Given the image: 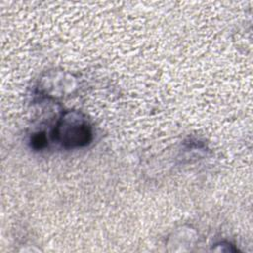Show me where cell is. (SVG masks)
Returning <instances> with one entry per match:
<instances>
[{
  "label": "cell",
  "mask_w": 253,
  "mask_h": 253,
  "mask_svg": "<svg viewBox=\"0 0 253 253\" xmlns=\"http://www.w3.org/2000/svg\"><path fill=\"white\" fill-rule=\"evenodd\" d=\"M65 134H62V140L64 143H69L70 145H81L88 142L91 135L90 129L86 124H67L64 126Z\"/></svg>",
  "instance_id": "1"
},
{
  "label": "cell",
  "mask_w": 253,
  "mask_h": 253,
  "mask_svg": "<svg viewBox=\"0 0 253 253\" xmlns=\"http://www.w3.org/2000/svg\"><path fill=\"white\" fill-rule=\"evenodd\" d=\"M33 144L37 148H42L45 144V136L43 134H37L33 137Z\"/></svg>",
  "instance_id": "2"
}]
</instances>
